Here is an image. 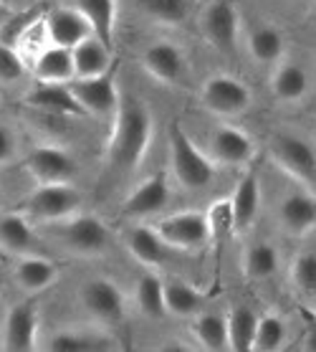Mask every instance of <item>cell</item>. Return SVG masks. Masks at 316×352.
I'll list each match as a JSON object with an SVG mask.
<instances>
[{"label":"cell","mask_w":316,"mask_h":352,"mask_svg":"<svg viewBox=\"0 0 316 352\" xmlns=\"http://www.w3.org/2000/svg\"><path fill=\"white\" fill-rule=\"evenodd\" d=\"M230 203V218H233V231L243 233L248 231L258 216V208H261V188H258V180L253 173H248L245 177H240V183L236 185V192Z\"/></svg>","instance_id":"obj_18"},{"label":"cell","mask_w":316,"mask_h":352,"mask_svg":"<svg viewBox=\"0 0 316 352\" xmlns=\"http://www.w3.org/2000/svg\"><path fill=\"white\" fill-rule=\"evenodd\" d=\"M243 272L253 281L271 279L278 272V251L271 243H253L243 256Z\"/></svg>","instance_id":"obj_30"},{"label":"cell","mask_w":316,"mask_h":352,"mask_svg":"<svg viewBox=\"0 0 316 352\" xmlns=\"http://www.w3.org/2000/svg\"><path fill=\"white\" fill-rule=\"evenodd\" d=\"M81 307L91 314V320L102 324H119L124 320V294L111 279L94 276L79 292Z\"/></svg>","instance_id":"obj_8"},{"label":"cell","mask_w":316,"mask_h":352,"mask_svg":"<svg viewBox=\"0 0 316 352\" xmlns=\"http://www.w3.org/2000/svg\"><path fill=\"white\" fill-rule=\"evenodd\" d=\"M152 140V112L139 96L119 94V104L114 112V129H111L106 162L109 175L129 177L139 170Z\"/></svg>","instance_id":"obj_1"},{"label":"cell","mask_w":316,"mask_h":352,"mask_svg":"<svg viewBox=\"0 0 316 352\" xmlns=\"http://www.w3.org/2000/svg\"><path fill=\"white\" fill-rule=\"evenodd\" d=\"M126 246L129 254L142 266H159L167 256L165 241L159 239V233L150 226H135L126 233Z\"/></svg>","instance_id":"obj_24"},{"label":"cell","mask_w":316,"mask_h":352,"mask_svg":"<svg viewBox=\"0 0 316 352\" xmlns=\"http://www.w3.org/2000/svg\"><path fill=\"white\" fill-rule=\"evenodd\" d=\"M36 337H38V307H36V302L16 305L5 317L3 347L8 352H31L36 350Z\"/></svg>","instance_id":"obj_13"},{"label":"cell","mask_w":316,"mask_h":352,"mask_svg":"<svg viewBox=\"0 0 316 352\" xmlns=\"http://www.w3.org/2000/svg\"><path fill=\"white\" fill-rule=\"evenodd\" d=\"M74 8L84 16L91 36L111 48L117 25V0H74Z\"/></svg>","instance_id":"obj_20"},{"label":"cell","mask_w":316,"mask_h":352,"mask_svg":"<svg viewBox=\"0 0 316 352\" xmlns=\"http://www.w3.org/2000/svg\"><path fill=\"white\" fill-rule=\"evenodd\" d=\"M281 226L293 236H306L314 231L316 223V203L306 192H291L281 203Z\"/></svg>","instance_id":"obj_22"},{"label":"cell","mask_w":316,"mask_h":352,"mask_svg":"<svg viewBox=\"0 0 316 352\" xmlns=\"http://www.w3.org/2000/svg\"><path fill=\"white\" fill-rule=\"evenodd\" d=\"M210 150H213V160L223 162V165H233V168H240V165H248L253 160V140L245 132L236 127H215L213 135H210Z\"/></svg>","instance_id":"obj_15"},{"label":"cell","mask_w":316,"mask_h":352,"mask_svg":"<svg viewBox=\"0 0 316 352\" xmlns=\"http://www.w3.org/2000/svg\"><path fill=\"white\" fill-rule=\"evenodd\" d=\"M203 33L223 54H233L238 41V13L230 0H213L203 13Z\"/></svg>","instance_id":"obj_12"},{"label":"cell","mask_w":316,"mask_h":352,"mask_svg":"<svg viewBox=\"0 0 316 352\" xmlns=\"http://www.w3.org/2000/svg\"><path fill=\"white\" fill-rule=\"evenodd\" d=\"M207 228H210V236H225V233L233 231V218H230V203L228 200H218L213 206V210L207 213Z\"/></svg>","instance_id":"obj_38"},{"label":"cell","mask_w":316,"mask_h":352,"mask_svg":"<svg viewBox=\"0 0 316 352\" xmlns=\"http://www.w3.org/2000/svg\"><path fill=\"white\" fill-rule=\"evenodd\" d=\"M200 102L218 117H240L251 107V91L243 81L230 74H215L203 84Z\"/></svg>","instance_id":"obj_5"},{"label":"cell","mask_w":316,"mask_h":352,"mask_svg":"<svg viewBox=\"0 0 316 352\" xmlns=\"http://www.w3.org/2000/svg\"><path fill=\"white\" fill-rule=\"evenodd\" d=\"M58 279V266L46 256H36V254H25L16 264V281L23 292H43L54 281Z\"/></svg>","instance_id":"obj_23"},{"label":"cell","mask_w":316,"mask_h":352,"mask_svg":"<svg viewBox=\"0 0 316 352\" xmlns=\"http://www.w3.org/2000/svg\"><path fill=\"white\" fill-rule=\"evenodd\" d=\"M248 48L258 64H271V61H278L284 54V36L273 25H258L248 36Z\"/></svg>","instance_id":"obj_31"},{"label":"cell","mask_w":316,"mask_h":352,"mask_svg":"<svg viewBox=\"0 0 316 352\" xmlns=\"http://www.w3.org/2000/svg\"><path fill=\"white\" fill-rule=\"evenodd\" d=\"M16 157V137L5 124H0V165H5Z\"/></svg>","instance_id":"obj_39"},{"label":"cell","mask_w":316,"mask_h":352,"mask_svg":"<svg viewBox=\"0 0 316 352\" xmlns=\"http://www.w3.org/2000/svg\"><path fill=\"white\" fill-rule=\"evenodd\" d=\"M43 33L51 41V46L61 48H74L76 43H81L84 38L91 36L89 23L84 21L76 8H66V6H56V8L43 13Z\"/></svg>","instance_id":"obj_11"},{"label":"cell","mask_w":316,"mask_h":352,"mask_svg":"<svg viewBox=\"0 0 316 352\" xmlns=\"http://www.w3.org/2000/svg\"><path fill=\"white\" fill-rule=\"evenodd\" d=\"M155 21L167 25H180L190 13V0H139Z\"/></svg>","instance_id":"obj_35"},{"label":"cell","mask_w":316,"mask_h":352,"mask_svg":"<svg viewBox=\"0 0 316 352\" xmlns=\"http://www.w3.org/2000/svg\"><path fill=\"white\" fill-rule=\"evenodd\" d=\"M23 56L10 43L0 41V84H16V81L23 79Z\"/></svg>","instance_id":"obj_37"},{"label":"cell","mask_w":316,"mask_h":352,"mask_svg":"<svg viewBox=\"0 0 316 352\" xmlns=\"http://www.w3.org/2000/svg\"><path fill=\"white\" fill-rule=\"evenodd\" d=\"M0 292H3V276H0Z\"/></svg>","instance_id":"obj_41"},{"label":"cell","mask_w":316,"mask_h":352,"mask_svg":"<svg viewBox=\"0 0 316 352\" xmlns=\"http://www.w3.org/2000/svg\"><path fill=\"white\" fill-rule=\"evenodd\" d=\"M10 18V10L5 3H0V31H3V25H5V21Z\"/></svg>","instance_id":"obj_40"},{"label":"cell","mask_w":316,"mask_h":352,"mask_svg":"<svg viewBox=\"0 0 316 352\" xmlns=\"http://www.w3.org/2000/svg\"><path fill=\"white\" fill-rule=\"evenodd\" d=\"M61 241L79 256H102L109 251L111 233L96 216H71L61 221Z\"/></svg>","instance_id":"obj_7"},{"label":"cell","mask_w":316,"mask_h":352,"mask_svg":"<svg viewBox=\"0 0 316 352\" xmlns=\"http://www.w3.org/2000/svg\"><path fill=\"white\" fill-rule=\"evenodd\" d=\"M271 157L286 175L304 188H314L316 180V155L314 147L293 135H278L271 142Z\"/></svg>","instance_id":"obj_4"},{"label":"cell","mask_w":316,"mask_h":352,"mask_svg":"<svg viewBox=\"0 0 316 352\" xmlns=\"http://www.w3.org/2000/svg\"><path fill=\"white\" fill-rule=\"evenodd\" d=\"M33 74H36V79L41 84H69L71 79H76L71 48H61V46L43 48L38 56H36Z\"/></svg>","instance_id":"obj_21"},{"label":"cell","mask_w":316,"mask_h":352,"mask_svg":"<svg viewBox=\"0 0 316 352\" xmlns=\"http://www.w3.org/2000/svg\"><path fill=\"white\" fill-rule=\"evenodd\" d=\"M271 89L273 96L281 102H299L301 96L306 94L308 89V76L299 64H281L271 79Z\"/></svg>","instance_id":"obj_27"},{"label":"cell","mask_w":316,"mask_h":352,"mask_svg":"<svg viewBox=\"0 0 316 352\" xmlns=\"http://www.w3.org/2000/svg\"><path fill=\"white\" fill-rule=\"evenodd\" d=\"M104 340L84 332H56L46 342L48 352H89V350H104Z\"/></svg>","instance_id":"obj_34"},{"label":"cell","mask_w":316,"mask_h":352,"mask_svg":"<svg viewBox=\"0 0 316 352\" xmlns=\"http://www.w3.org/2000/svg\"><path fill=\"white\" fill-rule=\"evenodd\" d=\"M25 104L56 117H84V109L74 99L69 84H36L25 94Z\"/></svg>","instance_id":"obj_16"},{"label":"cell","mask_w":316,"mask_h":352,"mask_svg":"<svg viewBox=\"0 0 316 352\" xmlns=\"http://www.w3.org/2000/svg\"><path fill=\"white\" fill-rule=\"evenodd\" d=\"M195 337L205 350H228V324L221 314H203L195 322Z\"/></svg>","instance_id":"obj_33"},{"label":"cell","mask_w":316,"mask_h":352,"mask_svg":"<svg viewBox=\"0 0 316 352\" xmlns=\"http://www.w3.org/2000/svg\"><path fill=\"white\" fill-rule=\"evenodd\" d=\"M155 231L165 241L167 248H182V251L203 248L210 241L207 218L205 213H198V210H182V213L162 218Z\"/></svg>","instance_id":"obj_6"},{"label":"cell","mask_w":316,"mask_h":352,"mask_svg":"<svg viewBox=\"0 0 316 352\" xmlns=\"http://www.w3.org/2000/svg\"><path fill=\"white\" fill-rule=\"evenodd\" d=\"M74 99L79 102L84 114L91 117H114L119 104V91L114 84V74L106 72L94 79H71L69 81Z\"/></svg>","instance_id":"obj_9"},{"label":"cell","mask_w":316,"mask_h":352,"mask_svg":"<svg viewBox=\"0 0 316 352\" xmlns=\"http://www.w3.org/2000/svg\"><path fill=\"white\" fill-rule=\"evenodd\" d=\"M256 312H253L251 307H236L228 317V347L236 352H248L253 344V332H256Z\"/></svg>","instance_id":"obj_28"},{"label":"cell","mask_w":316,"mask_h":352,"mask_svg":"<svg viewBox=\"0 0 316 352\" xmlns=\"http://www.w3.org/2000/svg\"><path fill=\"white\" fill-rule=\"evenodd\" d=\"M170 200V188H167V177L162 173L150 175L144 183H139L135 190L129 192V198L122 206V216L126 218H147L157 213L167 206Z\"/></svg>","instance_id":"obj_14"},{"label":"cell","mask_w":316,"mask_h":352,"mask_svg":"<svg viewBox=\"0 0 316 352\" xmlns=\"http://www.w3.org/2000/svg\"><path fill=\"white\" fill-rule=\"evenodd\" d=\"M0 200H3V190H0Z\"/></svg>","instance_id":"obj_42"},{"label":"cell","mask_w":316,"mask_h":352,"mask_svg":"<svg viewBox=\"0 0 316 352\" xmlns=\"http://www.w3.org/2000/svg\"><path fill=\"white\" fill-rule=\"evenodd\" d=\"M165 281L155 276V274H144L142 279L137 281V292H135V302L139 307L142 317L147 320H162L167 314L165 307Z\"/></svg>","instance_id":"obj_26"},{"label":"cell","mask_w":316,"mask_h":352,"mask_svg":"<svg viewBox=\"0 0 316 352\" xmlns=\"http://www.w3.org/2000/svg\"><path fill=\"white\" fill-rule=\"evenodd\" d=\"M81 208V192L71 183H46L23 200L21 213L36 223H61L76 216Z\"/></svg>","instance_id":"obj_2"},{"label":"cell","mask_w":316,"mask_h":352,"mask_svg":"<svg viewBox=\"0 0 316 352\" xmlns=\"http://www.w3.org/2000/svg\"><path fill=\"white\" fill-rule=\"evenodd\" d=\"M291 279H293V287L299 289L306 299L314 296V292H316V254L314 251H304V254H299V256L293 258Z\"/></svg>","instance_id":"obj_36"},{"label":"cell","mask_w":316,"mask_h":352,"mask_svg":"<svg viewBox=\"0 0 316 352\" xmlns=\"http://www.w3.org/2000/svg\"><path fill=\"white\" fill-rule=\"evenodd\" d=\"M144 72L162 84H177L185 74V56L170 41H157L142 54Z\"/></svg>","instance_id":"obj_17"},{"label":"cell","mask_w":316,"mask_h":352,"mask_svg":"<svg viewBox=\"0 0 316 352\" xmlns=\"http://www.w3.org/2000/svg\"><path fill=\"white\" fill-rule=\"evenodd\" d=\"M71 58L76 79H94V76L111 72V48L104 46L102 41H96L94 36L76 43L71 48Z\"/></svg>","instance_id":"obj_19"},{"label":"cell","mask_w":316,"mask_h":352,"mask_svg":"<svg viewBox=\"0 0 316 352\" xmlns=\"http://www.w3.org/2000/svg\"><path fill=\"white\" fill-rule=\"evenodd\" d=\"M0 248H8L10 254H31L36 248L31 221L23 213H5L0 216Z\"/></svg>","instance_id":"obj_25"},{"label":"cell","mask_w":316,"mask_h":352,"mask_svg":"<svg viewBox=\"0 0 316 352\" xmlns=\"http://www.w3.org/2000/svg\"><path fill=\"white\" fill-rule=\"evenodd\" d=\"M286 337V324L276 314H266L258 317L256 322V332H253V344L251 350L256 352H276L284 344Z\"/></svg>","instance_id":"obj_32"},{"label":"cell","mask_w":316,"mask_h":352,"mask_svg":"<svg viewBox=\"0 0 316 352\" xmlns=\"http://www.w3.org/2000/svg\"><path fill=\"white\" fill-rule=\"evenodd\" d=\"M25 168L38 180V185L71 183V177L76 175V160L66 150L54 147V144L33 147L28 157H25Z\"/></svg>","instance_id":"obj_10"},{"label":"cell","mask_w":316,"mask_h":352,"mask_svg":"<svg viewBox=\"0 0 316 352\" xmlns=\"http://www.w3.org/2000/svg\"><path fill=\"white\" fill-rule=\"evenodd\" d=\"M170 153H172L174 177L188 190H203L213 180V162L200 153L195 142L180 124L170 127Z\"/></svg>","instance_id":"obj_3"},{"label":"cell","mask_w":316,"mask_h":352,"mask_svg":"<svg viewBox=\"0 0 316 352\" xmlns=\"http://www.w3.org/2000/svg\"><path fill=\"white\" fill-rule=\"evenodd\" d=\"M162 287H165V307L170 314L192 317V314L200 312L203 296H200L198 289H192L190 284H185V281H167Z\"/></svg>","instance_id":"obj_29"}]
</instances>
